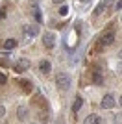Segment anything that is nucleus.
<instances>
[{
	"instance_id": "f257e3e1",
	"label": "nucleus",
	"mask_w": 122,
	"mask_h": 124,
	"mask_svg": "<svg viewBox=\"0 0 122 124\" xmlns=\"http://www.w3.org/2000/svg\"><path fill=\"white\" fill-rule=\"evenodd\" d=\"M113 41H115V28H107L104 33L100 35V39H98L96 43V52H102V48L104 46H109V45H113Z\"/></svg>"
},
{
	"instance_id": "f03ea898",
	"label": "nucleus",
	"mask_w": 122,
	"mask_h": 124,
	"mask_svg": "<svg viewBox=\"0 0 122 124\" xmlns=\"http://www.w3.org/2000/svg\"><path fill=\"white\" fill-rule=\"evenodd\" d=\"M56 85L59 91H69V87H70V78H69V74L67 72H57L56 74Z\"/></svg>"
},
{
	"instance_id": "7ed1b4c3",
	"label": "nucleus",
	"mask_w": 122,
	"mask_h": 124,
	"mask_svg": "<svg viewBox=\"0 0 122 124\" xmlns=\"http://www.w3.org/2000/svg\"><path fill=\"white\" fill-rule=\"evenodd\" d=\"M115 96L113 94H104V98H102V108L104 109H113L115 108Z\"/></svg>"
},
{
	"instance_id": "20e7f679",
	"label": "nucleus",
	"mask_w": 122,
	"mask_h": 124,
	"mask_svg": "<svg viewBox=\"0 0 122 124\" xmlns=\"http://www.w3.org/2000/svg\"><path fill=\"white\" fill-rule=\"evenodd\" d=\"M22 33L28 37H33V35H39V26H33V24H26L22 26Z\"/></svg>"
},
{
	"instance_id": "39448f33",
	"label": "nucleus",
	"mask_w": 122,
	"mask_h": 124,
	"mask_svg": "<svg viewBox=\"0 0 122 124\" xmlns=\"http://www.w3.org/2000/svg\"><path fill=\"white\" fill-rule=\"evenodd\" d=\"M92 82L98 83V85L104 83V74H102V69L100 67H94V69H92Z\"/></svg>"
},
{
	"instance_id": "423d86ee",
	"label": "nucleus",
	"mask_w": 122,
	"mask_h": 124,
	"mask_svg": "<svg viewBox=\"0 0 122 124\" xmlns=\"http://www.w3.org/2000/svg\"><path fill=\"white\" fill-rule=\"evenodd\" d=\"M54 43H56V39H54V35H52L50 31L43 33V45H45L46 48H54Z\"/></svg>"
},
{
	"instance_id": "0eeeda50",
	"label": "nucleus",
	"mask_w": 122,
	"mask_h": 124,
	"mask_svg": "<svg viewBox=\"0 0 122 124\" xmlns=\"http://www.w3.org/2000/svg\"><path fill=\"white\" fill-rule=\"evenodd\" d=\"M20 89H22L24 94H30L31 91H33V85H31L30 80H20Z\"/></svg>"
},
{
	"instance_id": "6e6552de",
	"label": "nucleus",
	"mask_w": 122,
	"mask_h": 124,
	"mask_svg": "<svg viewBox=\"0 0 122 124\" xmlns=\"http://www.w3.org/2000/svg\"><path fill=\"white\" fill-rule=\"evenodd\" d=\"M83 124H104V119L98 115H89V117H85Z\"/></svg>"
},
{
	"instance_id": "1a4fd4ad",
	"label": "nucleus",
	"mask_w": 122,
	"mask_h": 124,
	"mask_svg": "<svg viewBox=\"0 0 122 124\" xmlns=\"http://www.w3.org/2000/svg\"><path fill=\"white\" fill-rule=\"evenodd\" d=\"M28 67H30V61H28V59H19V61L15 63V70L17 72H22V70H26Z\"/></svg>"
},
{
	"instance_id": "9d476101",
	"label": "nucleus",
	"mask_w": 122,
	"mask_h": 124,
	"mask_svg": "<svg viewBox=\"0 0 122 124\" xmlns=\"http://www.w3.org/2000/svg\"><path fill=\"white\" fill-rule=\"evenodd\" d=\"M39 70H41L43 74H48V72H50V61H48V59L39 61Z\"/></svg>"
},
{
	"instance_id": "9b49d317",
	"label": "nucleus",
	"mask_w": 122,
	"mask_h": 124,
	"mask_svg": "<svg viewBox=\"0 0 122 124\" xmlns=\"http://www.w3.org/2000/svg\"><path fill=\"white\" fill-rule=\"evenodd\" d=\"M15 46H17L15 39H6V41H4V48H6V50H13Z\"/></svg>"
},
{
	"instance_id": "f8f14e48",
	"label": "nucleus",
	"mask_w": 122,
	"mask_h": 124,
	"mask_svg": "<svg viewBox=\"0 0 122 124\" xmlns=\"http://www.w3.org/2000/svg\"><path fill=\"white\" fill-rule=\"evenodd\" d=\"M81 106H83V100H81L80 96H78V98L74 100V106H72V111H74V113H78V111L81 109Z\"/></svg>"
},
{
	"instance_id": "ddd939ff",
	"label": "nucleus",
	"mask_w": 122,
	"mask_h": 124,
	"mask_svg": "<svg viewBox=\"0 0 122 124\" xmlns=\"http://www.w3.org/2000/svg\"><path fill=\"white\" fill-rule=\"evenodd\" d=\"M17 117H19V120H24L26 117H28V111H26L24 108H19V111H17Z\"/></svg>"
},
{
	"instance_id": "4468645a",
	"label": "nucleus",
	"mask_w": 122,
	"mask_h": 124,
	"mask_svg": "<svg viewBox=\"0 0 122 124\" xmlns=\"http://www.w3.org/2000/svg\"><path fill=\"white\" fill-rule=\"evenodd\" d=\"M104 9H106V4L102 2V4H98L96 9H94V15H102V13H104Z\"/></svg>"
},
{
	"instance_id": "2eb2a0df",
	"label": "nucleus",
	"mask_w": 122,
	"mask_h": 124,
	"mask_svg": "<svg viewBox=\"0 0 122 124\" xmlns=\"http://www.w3.org/2000/svg\"><path fill=\"white\" fill-rule=\"evenodd\" d=\"M67 11H69V8H67V6H61L59 8V15H67Z\"/></svg>"
},
{
	"instance_id": "dca6fc26",
	"label": "nucleus",
	"mask_w": 122,
	"mask_h": 124,
	"mask_svg": "<svg viewBox=\"0 0 122 124\" xmlns=\"http://www.w3.org/2000/svg\"><path fill=\"white\" fill-rule=\"evenodd\" d=\"M35 19H37L39 22L43 21V15H41V11H39V9H35Z\"/></svg>"
},
{
	"instance_id": "f3484780",
	"label": "nucleus",
	"mask_w": 122,
	"mask_h": 124,
	"mask_svg": "<svg viewBox=\"0 0 122 124\" xmlns=\"http://www.w3.org/2000/svg\"><path fill=\"white\" fill-rule=\"evenodd\" d=\"M6 82H8V78H6L4 74H2V72H0V85H4Z\"/></svg>"
},
{
	"instance_id": "a211bd4d",
	"label": "nucleus",
	"mask_w": 122,
	"mask_h": 124,
	"mask_svg": "<svg viewBox=\"0 0 122 124\" xmlns=\"http://www.w3.org/2000/svg\"><path fill=\"white\" fill-rule=\"evenodd\" d=\"M4 113H6V108H4V106H0V117H4Z\"/></svg>"
},
{
	"instance_id": "6ab92c4d",
	"label": "nucleus",
	"mask_w": 122,
	"mask_h": 124,
	"mask_svg": "<svg viewBox=\"0 0 122 124\" xmlns=\"http://www.w3.org/2000/svg\"><path fill=\"white\" fill-rule=\"evenodd\" d=\"M0 65H2V67H9V65H8V61H6V59H0Z\"/></svg>"
},
{
	"instance_id": "aec40b11",
	"label": "nucleus",
	"mask_w": 122,
	"mask_h": 124,
	"mask_svg": "<svg viewBox=\"0 0 122 124\" xmlns=\"http://www.w3.org/2000/svg\"><path fill=\"white\" fill-rule=\"evenodd\" d=\"M113 2H115V0H104V4H106V8H107V6H111Z\"/></svg>"
},
{
	"instance_id": "412c9836",
	"label": "nucleus",
	"mask_w": 122,
	"mask_h": 124,
	"mask_svg": "<svg viewBox=\"0 0 122 124\" xmlns=\"http://www.w3.org/2000/svg\"><path fill=\"white\" fill-rule=\"evenodd\" d=\"M37 2H39V0H30V6H31V8H35Z\"/></svg>"
},
{
	"instance_id": "4be33fe9",
	"label": "nucleus",
	"mask_w": 122,
	"mask_h": 124,
	"mask_svg": "<svg viewBox=\"0 0 122 124\" xmlns=\"http://www.w3.org/2000/svg\"><path fill=\"white\" fill-rule=\"evenodd\" d=\"M115 8H117V9H122V0H118V2H117V6H115Z\"/></svg>"
},
{
	"instance_id": "5701e85b",
	"label": "nucleus",
	"mask_w": 122,
	"mask_h": 124,
	"mask_svg": "<svg viewBox=\"0 0 122 124\" xmlns=\"http://www.w3.org/2000/svg\"><path fill=\"white\" fill-rule=\"evenodd\" d=\"M4 15H6V11L2 9V11H0V19H4Z\"/></svg>"
},
{
	"instance_id": "b1692460",
	"label": "nucleus",
	"mask_w": 122,
	"mask_h": 124,
	"mask_svg": "<svg viewBox=\"0 0 122 124\" xmlns=\"http://www.w3.org/2000/svg\"><path fill=\"white\" fill-rule=\"evenodd\" d=\"M52 2H54V4H61V2H63V0H52Z\"/></svg>"
},
{
	"instance_id": "393cba45",
	"label": "nucleus",
	"mask_w": 122,
	"mask_h": 124,
	"mask_svg": "<svg viewBox=\"0 0 122 124\" xmlns=\"http://www.w3.org/2000/svg\"><path fill=\"white\" fill-rule=\"evenodd\" d=\"M118 56H120V59H122V48H120V52H118Z\"/></svg>"
},
{
	"instance_id": "a878e982",
	"label": "nucleus",
	"mask_w": 122,
	"mask_h": 124,
	"mask_svg": "<svg viewBox=\"0 0 122 124\" xmlns=\"http://www.w3.org/2000/svg\"><path fill=\"white\" fill-rule=\"evenodd\" d=\"M80 2H85V4H87V2H91V0H80Z\"/></svg>"
},
{
	"instance_id": "bb28decb",
	"label": "nucleus",
	"mask_w": 122,
	"mask_h": 124,
	"mask_svg": "<svg viewBox=\"0 0 122 124\" xmlns=\"http://www.w3.org/2000/svg\"><path fill=\"white\" fill-rule=\"evenodd\" d=\"M120 106H122V96H120Z\"/></svg>"
}]
</instances>
